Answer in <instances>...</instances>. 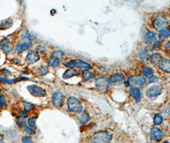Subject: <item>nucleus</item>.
Listing matches in <instances>:
<instances>
[{"label": "nucleus", "instance_id": "1", "mask_svg": "<svg viewBox=\"0 0 170 143\" xmlns=\"http://www.w3.org/2000/svg\"><path fill=\"white\" fill-rule=\"evenodd\" d=\"M113 138L110 132L101 131L94 134L91 138V143H109Z\"/></svg>", "mask_w": 170, "mask_h": 143}, {"label": "nucleus", "instance_id": "2", "mask_svg": "<svg viewBox=\"0 0 170 143\" xmlns=\"http://www.w3.org/2000/svg\"><path fill=\"white\" fill-rule=\"evenodd\" d=\"M63 64L66 67L70 68V69H74L77 67L80 69H82L83 70H88L91 68V65L90 64L80 59L71 60L69 62H64Z\"/></svg>", "mask_w": 170, "mask_h": 143}, {"label": "nucleus", "instance_id": "3", "mask_svg": "<svg viewBox=\"0 0 170 143\" xmlns=\"http://www.w3.org/2000/svg\"><path fill=\"white\" fill-rule=\"evenodd\" d=\"M68 109L74 113H80L82 109V104L80 100L75 97H70L68 99Z\"/></svg>", "mask_w": 170, "mask_h": 143}, {"label": "nucleus", "instance_id": "4", "mask_svg": "<svg viewBox=\"0 0 170 143\" xmlns=\"http://www.w3.org/2000/svg\"><path fill=\"white\" fill-rule=\"evenodd\" d=\"M154 28L158 31H162L166 29L168 26V20L165 17L162 15H157L153 19V22Z\"/></svg>", "mask_w": 170, "mask_h": 143}, {"label": "nucleus", "instance_id": "5", "mask_svg": "<svg viewBox=\"0 0 170 143\" xmlns=\"http://www.w3.org/2000/svg\"><path fill=\"white\" fill-rule=\"evenodd\" d=\"M109 80L105 77L100 76L96 79V87L101 93H104L107 91L109 86Z\"/></svg>", "mask_w": 170, "mask_h": 143}, {"label": "nucleus", "instance_id": "6", "mask_svg": "<svg viewBox=\"0 0 170 143\" xmlns=\"http://www.w3.org/2000/svg\"><path fill=\"white\" fill-rule=\"evenodd\" d=\"M27 89L29 94L35 97H42L46 95L45 90L36 85H31L28 86Z\"/></svg>", "mask_w": 170, "mask_h": 143}, {"label": "nucleus", "instance_id": "7", "mask_svg": "<svg viewBox=\"0 0 170 143\" xmlns=\"http://www.w3.org/2000/svg\"><path fill=\"white\" fill-rule=\"evenodd\" d=\"M128 84L131 87L139 89L143 86L146 83V79L143 77H132L130 78L127 81Z\"/></svg>", "mask_w": 170, "mask_h": 143}, {"label": "nucleus", "instance_id": "8", "mask_svg": "<svg viewBox=\"0 0 170 143\" xmlns=\"http://www.w3.org/2000/svg\"><path fill=\"white\" fill-rule=\"evenodd\" d=\"M52 101L53 105L57 108H61L64 102V95L60 91H56L52 95Z\"/></svg>", "mask_w": 170, "mask_h": 143}, {"label": "nucleus", "instance_id": "9", "mask_svg": "<svg viewBox=\"0 0 170 143\" xmlns=\"http://www.w3.org/2000/svg\"><path fill=\"white\" fill-rule=\"evenodd\" d=\"M162 93L161 86L157 85H154L147 90V95L149 98L156 97Z\"/></svg>", "mask_w": 170, "mask_h": 143}, {"label": "nucleus", "instance_id": "10", "mask_svg": "<svg viewBox=\"0 0 170 143\" xmlns=\"http://www.w3.org/2000/svg\"><path fill=\"white\" fill-rule=\"evenodd\" d=\"M40 55L36 51L29 52L26 57V61L29 64H33L40 60Z\"/></svg>", "mask_w": 170, "mask_h": 143}, {"label": "nucleus", "instance_id": "11", "mask_svg": "<svg viewBox=\"0 0 170 143\" xmlns=\"http://www.w3.org/2000/svg\"><path fill=\"white\" fill-rule=\"evenodd\" d=\"M150 136L153 141L159 142L163 138V132L157 127H154L151 129Z\"/></svg>", "mask_w": 170, "mask_h": 143}, {"label": "nucleus", "instance_id": "12", "mask_svg": "<svg viewBox=\"0 0 170 143\" xmlns=\"http://www.w3.org/2000/svg\"><path fill=\"white\" fill-rule=\"evenodd\" d=\"M159 67L164 72L169 73L170 71V64L169 60L166 58H162L158 62Z\"/></svg>", "mask_w": 170, "mask_h": 143}, {"label": "nucleus", "instance_id": "13", "mask_svg": "<svg viewBox=\"0 0 170 143\" xmlns=\"http://www.w3.org/2000/svg\"><path fill=\"white\" fill-rule=\"evenodd\" d=\"M144 42L146 43L149 45L153 44L157 40H156V34L153 32L149 31L146 33L144 38Z\"/></svg>", "mask_w": 170, "mask_h": 143}, {"label": "nucleus", "instance_id": "14", "mask_svg": "<svg viewBox=\"0 0 170 143\" xmlns=\"http://www.w3.org/2000/svg\"><path fill=\"white\" fill-rule=\"evenodd\" d=\"M31 43L29 41H26L18 44L15 48V50L18 53H21L26 50H28L31 46Z\"/></svg>", "mask_w": 170, "mask_h": 143}, {"label": "nucleus", "instance_id": "15", "mask_svg": "<svg viewBox=\"0 0 170 143\" xmlns=\"http://www.w3.org/2000/svg\"><path fill=\"white\" fill-rule=\"evenodd\" d=\"M125 79V77L122 74H114L112 75L109 79V82L111 83H121L123 82Z\"/></svg>", "mask_w": 170, "mask_h": 143}, {"label": "nucleus", "instance_id": "16", "mask_svg": "<svg viewBox=\"0 0 170 143\" xmlns=\"http://www.w3.org/2000/svg\"><path fill=\"white\" fill-rule=\"evenodd\" d=\"M129 92H130L133 97L134 99V100L136 102L140 101L141 97H142V94H141V92L139 89L134 88V87H131L130 90H129Z\"/></svg>", "mask_w": 170, "mask_h": 143}, {"label": "nucleus", "instance_id": "17", "mask_svg": "<svg viewBox=\"0 0 170 143\" xmlns=\"http://www.w3.org/2000/svg\"><path fill=\"white\" fill-rule=\"evenodd\" d=\"M78 73L77 70L74 69H68L66 70L65 72L63 73L62 78L64 79H68L71 77H74L78 75Z\"/></svg>", "mask_w": 170, "mask_h": 143}, {"label": "nucleus", "instance_id": "18", "mask_svg": "<svg viewBox=\"0 0 170 143\" xmlns=\"http://www.w3.org/2000/svg\"><path fill=\"white\" fill-rule=\"evenodd\" d=\"M13 24V21L11 19L0 21V29H6L10 28Z\"/></svg>", "mask_w": 170, "mask_h": 143}, {"label": "nucleus", "instance_id": "19", "mask_svg": "<svg viewBox=\"0 0 170 143\" xmlns=\"http://www.w3.org/2000/svg\"><path fill=\"white\" fill-rule=\"evenodd\" d=\"M78 118L81 123H85L89 120V115L85 111H82V112L80 111Z\"/></svg>", "mask_w": 170, "mask_h": 143}, {"label": "nucleus", "instance_id": "20", "mask_svg": "<svg viewBox=\"0 0 170 143\" xmlns=\"http://www.w3.org/2000/svg\"><path fill=\"white\" fill-rule=\"evenodd\" d=\"M48 64L50 66H52L53 68H57V67H58L59 65L60 59L55 57H52L50 59V60L48 61Z\"/></svg>", "mask_w": 170, "mask_h": 143}, {"label": "nucleus", "instance_id": "21", "mask_svg": "<svg viewBox=\"0 0 170 143\" xmlns=\"http://www.w3.org/2000/svg\"><path fill=\"white\" fill-rule=\"evenodd\" d=\"M0 49L2 50L5 53H9L13 50V46L9 45L7 43H3L0 45Z\"/></svg>", "mask_w": 170, "mask_h": 143}, {"label": "nucleus", "instance_id": "22", "mask_svg": "<svg viewBox=\"0 0 170 143\" xmlns=\"http://www.w3.org/2000/svg\"><path fill=\"white\" fill-rule=\"evenodd\" d=\"M143 74L145 77H146L147 78H149L151 76H153V71L151 68L146 66L144 68L143 70Z\"/></svg>", "mask_w": 170, "mask_h": 143}, {"label": "nucleus", "instance_id": "23", "mask_svg": "<svg viewBox=\"0 0 170 143\" xmlns=\"http://www.w3.org/2000/svg\"><path fill=\"white\" fill-rule=\"evenodd\" d=\"M162 59V57H161V55L158 53H153L151 56H150V62L153 64H157L159 62V61Z\"/></svg>", "mask_w": 170, "mask_h": 143}, {"label": "nucleus", "instance_id": "24", "mask_svg": "<svg viewBox=\"0 0 170 143\" xmlns=\"http://www.w3.org/2000/svg\"><path fill=\"white\" fill-rule=\"evenodd\" d=\"M82 75L85 81L91 79L93 77H94V75L91 72V71L89 70H83L82 71Z\"/></svg>", "mask_w": 170, "mask_h": 143}, {"label": "nucleus", "instance_id": "25", "mask_svg": "<svg viewBox=\"0 0 170 143\" xmlns=\"http://www.w3.org/2000/svg\"><path fill=\"white\" fill-rule=\"evenodd\" d=\"M163 118L160 114H156L153 116V123L156 125H160L162 122H163Z\"/></svg>", "mask_w": 170, "mask_h": 143}, {"label": "nucleus", "instance_id": "26", "mask_svg": "<svg viewBox=\"0 0 170 143\" xmlns=\"http://www.w3.org/2000/svg\"><path fill=\"white\" fill-rule=\"evenodd\" d=\"M140 57L142 61H147L149 57V51L147 49H143L140 53Z\"/></svg>", "mask_w": 170, "mask_h": 143}, {"label": "nucleus", "instance_id": "27", "mask_svg": "<svg viewBox=\"0 0 170 143\" xmlns=\"http://www.w3.org/2000/svg\"><path fill=\"white\" fill-rule=\"evenodd\" d=\"M169 36V31L167 29L163 30L160 32V33L159 34V38L161 40H163L166 38H168Z\"/></svg>", "mask_w": 170, "mask_h": 143}, {"label": "nucleus", "instance_id": "28", "mask_svg": "<svg viewBox=\"0 0 170 143\" xmlns=\"http://www.w3.org/2000/svg\"><path fill=\"white\" fill-rule=\"evenodd\" d=\"M23 106H24V109H25V111H27V112H28V111H32L35 108V106L33 104H31V103L28 102H24L23 103Z\"/></svg>", "mask_w": 170, "mask_h": 143}, {"label": "nucleus", "instance_id": "29", "mask_svg": "<svg viewBox=\"0 0 170 143\" xmlns=\"http://www.w3.org/2000/svg\"><path fill=\"white\" fill-rule=\"evenodd\" d=\"M0 82L7 84H13L16 83L15 79H10L6 77H0Z\"/></svg>", "mask_w": 170, "mask_h": 143}, {"label": "nucleus", "instance_id": "30", "mask_svg": "<svg viewBox=\"0 0 170 143\" xmlns=\"http://www.w3.org/2000/svg\"><path fill=\"white\" fill-rule=\"evenodd\" d=\"M6 105V98L3 94H0V108H4Z\"/></svg>", "mask_w": 170, "mask_h": 143}, {"label": "nucleus", "instance_id": "31", "mask_svg": "<svg viewBox=\"0 0 170 143\" xmlns=\"http://www.w3.org/2000/svg\"><path fill=\"white\" fill-rule=\"evenodd\" d=\"M64 55V52L61 50H55L53 52V57H55L58 59H61Z\"/></svg>", "mask_w": 170, "mask_h": 143}, {"label": "nucleus", "instance_id": "32", "mask_svg": "<svg viewBox=\"0 0 170 143\" xmlns=\"http://www.w3.org/2000/svg\"><path fill=\"white\" fill-rule=\"evenodd\" d=\"M36 119L35 118H30L28 119V123L30 127H35L36 125Z\"/></svg>", "mask_w": 170, "mask_h": 143}, {"label": "nucleus", "instance_id": "33", "mask_svg": "<svg viewBox=\"0 0 170 143\" xmlns=\"http://www.w3.org/2000/svg\"><path fill=\"white\" fill-rule=\"evenodd\" d=\"M23 143H33V140L30 136H24L22 139Z\"/></svg>", "mask_w": 170, "mask_h": 143}, {"label": "nucleus", "instance_id": "34", "mask_svg": "<svg viewBox=\"0 0 170 143\" xmlns=\"http://www.w3.org/2000/svg\"><path fill=\"white\" fill-rule=\"evenodd\" d=\"M24 130L29 134H35V130L33 128H31V127H29L25 126Z\"/></svg>", "mask_w": 170, "mask_h": 143}, {"label": "nucleus", "instance_id": "35", "mask_svg": "<svg viewBox=\"0 0 170 143\" xmlns=\"http://www.w3.org/2000/svg\"><path fill=\"white\" fill-rule=\"evenodd\" d=\"M24 119L25 118L19 117V118L17 120V124L20 126H25V121H24Z\"/></svg>", "mask_w": 170, "mask_h": 143}, {"label": "nucleus", "instance_id": "36", "mask_svg": "<svg viewBox=\"0 0 170 143\" xmlns=\"http://www.w3.org/2000/svg\"><path fill=\"white\" fill-rule=\"evenodd\" d=\"M48 69L45 67V66H42L40 69V73L41 75H45L48 73Z\"/></svg>", "mask_w": 170, "mask_h": 143}, {"label": "nucleus", "instance_id": "37", "mask_svg": "<svg viewBox=\"0 0 170 143\" xmlns=\"http://www.w3.org/2000/svg\"><path fill=\"white\" fill-rule=\"evenodd\" d=\"M148 79H149V82L150 83H156V82H158V78L155 76H151L150 78H148Z\"/></svg>", "mask_w": 170, "mask_h": 143}, {"label": "nucleus", "instance_id": "38", "mask_svg": "<svg viewBox=\"0 0 170 143\" xmlns=\"http://www.w3.org/2000/svg\"><path fill=\"white\" fill-rule=\"evenodd\" d=\"M19 117L26 118L28 117V115L25 112H24V111H21L20 115H19Z\"/></svg>", "mask_w": 170, "mask_h": 143}, {"label": "nucleus", "instance_id": "39", "mask_svg": "<svg viewBox=\"0 0 170 143\" xmlns=\"http://www.w3.org/2000/svg\"><path fill=\"white\" fill-rule=\"evenodd\" d=\"M3 141V135L0 133V143H2Z\"/></svg>", "mask_w": 170, "mask_h": 143}, {"label": "nucleus", "instance_id": "40", "mask_svg": "<svg viewBox=\"0 0 170 143\" xmlns=\"http://www.w3.org/2000/svg\"><path fill=\"white\" fill-rule=\"evenodd\" d=\"M163 143H169L168 141H164V142H163Z\"/></svg>", "mask_w": 170, "mask_h": 143}]
</instances>
